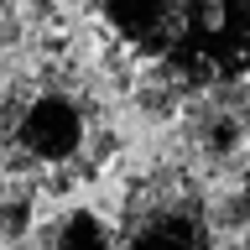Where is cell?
<instances>
[{
	"mask_svg": "<svg viewBox=\"0 0 250 250\" xmlns=\"http://www.w3.org/2000/svg\"><path fill=\"white\" fill-rule=\"evenodd\" d=\"M120 156L104 89L73 58H42L0 94V177L62 198L99 183Z\"/></svg>",
	"mask_w": 250,
	"mask_h": 250,
	"instance_id": "6da1fadb",
	"label": "cell"
},
{
	"mask_svg": "<svg viewBox=\"0 0 250 250\" xmlns=\"http://www.w3.org/2000/svg\"><path fill=\"white\" fill-rule=\"evenodd\" d=\"M104 42L141 68L183 78L193 99L250 73V0H99Z\"/></svg>",
	"mask_w": 250,
	"mask_h": 250,
	"instance_id": "7a4b0ae2",
	"label": "cell"
},
{
	"mask_svg": "<svg viewBox=\"0 0 250 250\" xmlns=\"http://www.w3.org/2000/svg\"><path fill=\"white\" fill-rule=\"evenodd\" d=\"M115 250H219L214 198L183 162L141 167L120 193Z\"/></svg>",
	"mask_w": 250,
	"mask_h": 250,
	"instance_id": "3957f363",
	"label": "cell"
},
{
	"mask_svg": "<svg viewBox=\"0 0 250 250\" xmlns=\"http://www.w3.org/2000/svg\"><path fill=\"white\" fill-rule=\"evenodd\" d=\"M177 130H183L188 151L203 156L208 167H240L250 156V73L240 83L198 94L183 109Z\"/></svg>",
	"mask_w": 250,
	"mask_h": 250,
	"instance_id": "277c9868",
	"label": "cell"
},
{
	"mask_svg": "<svg viewBox=\"0 0 250 250\" xmlns=\"http://www.w3.org/2000/svg\"><path fill=\"white\" fill-rule=\"evenodd\" d=\"M21 250H115V229L99 208H62L42 219Z\"/></svg>",
	"mask_w": 250,
	"mask_h": 250,
	"instance_id": "5b68a950",
	"label": "cell"
},
{
	"mask_svg": "<svg viewBox=\"0 0 250 250\" xmlns=\"http://www.w3.org/2000/svg\"><path fill=\"white\" fill-rule=\"evenodd\" d=\"M37 208H42V193L21 183H5V198H0V250H21L37 234Z\"/></svg>",
	"mask_w": 250,
	"mask_h": 250,
	"instance_id": "8992f818",
	"label": "cell"
},
{
	"mask_svg": "<svg viewBox=\"0 0 250 250\" xmlns=\"http://www.w3.org/2000/svg\"><path fill=\"white\" fill-rule=\"evenodd\" d=\"M214 229L224 240V250H250V177L224 203H214Z\"/></svg>",
	"mask_w": 250,
	"mask_h": 250,
	"instance_id": "52a82bcc",
	"label": "cell"
},
{
	"mask_svg": "<svg viewBox=\"0 0 250 250\" xmlns=\"http://www.w3.org/2000/svg\"><path fill=\"white\" fill-rule=\"evenodd\" d=\"M26 37V11L21 0H0V52H16Z\"/></svg>",
	"mask_w": 250,
	"mask_h": 250,
	"instance_id": "ba28073f",
	"label": "cell"
},
{
	"mask_svg": "<svg viewBox=\"0 0 250 250\" xmlns=\"http://www.w3.org/2000/svg\"><path fill=\"white\" fill-rule=\"evenodd\" d=\"M62 5H68V0H21V11H26L37 26H58V21H62Z\"/></svg>",
	"mask_w": 250,
	"mask_h": 250,
	"instance_id": "9c48e42d",
	"label": "cell"
},
{
	"mask_svg": "<svg viewBox=\"0 0 250 250\" xmlns=\"http://www.w3.org/2000/svg\"><path fill=\"white\" fill-rule=\"evenodd\" d=\"M0 198H5V177H0Z\"/></svg>",
	"mask_w": 250,
	"mask_h": 250,
	"instance_id": "30bf717a",
	"label": "cell"
}]
</instances>
